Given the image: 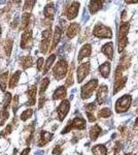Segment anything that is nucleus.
<instances>
[{"label": "nucleus", "instance_id": "obj_18", "mask_svg": "<svg viewBox=\"0 0 138 155\" xmlns=\"http://www.w3.org/2000/svg\"><path fill=\"white\" fill-rule=\"evenodd\" d=\"M128 31H129V23L122 22L121 25H120L119 32H117V41H121V39L127 38Z\"/></svg>", "mask_w": 138, "mask_h": 155}, {"label": "nucleus", "instance_id": "obj_19", "mask_svg": "<svg viewBox=\"0 0 138 155\" xmlns=\"http://www.w3.org/2000/svg\"><path fill=\"white\" fill-rule=\"evenodd\" d=\"M101 51L108 59H114V44L112 42H107V44L103 45Z\"/></svg>", "mask_w": 138, "mask_h": 155}, {"label": "nucleus", "instance_id": "obj_11", "mask_svg": "<svg viewBox=\"0 0 138 155\" xmlns=\"http://www.w3.org/2000/svg\"><path fill=\"white\" fill-rule=\"evenodd\" d=\"M32 30H25L24 33L22 34L21 37V48L25 49H30L32 46Z\"/></svg>", "mask_w": 138, "mask_h": 155}, {"label": "nucleus", "instance_id": "obj_32", "mask_svg": "<svg viewBox=\"0 0 138 155\" xmlns=\"http://www.w3.org/2000/svg\"><path fill=\"white\" fill-rule=\"evenodd\" d=\"M73 69H74V63L72 62L71 66H70L68 76H67L66 79V87H70L72 84H73Z\"/></svg>", "mask_w": 138, "mask_h": 155}, {"label": "nucleus", "instance_id": "obj_3", "mask_svg": "<svg viewBox=\"0 0 138 155\" xmlns=\"http://www.w3.org/2000/svg\"><path fill=\"white\" fill-rule=\"evenodd\" d=\"M131 102H132L131 95L126 94V95L122 96L121 98L117 99V102H115V112L119 114L127 112L129 110L130 106H131Z\"/></svg>", "mask_w": 138, "mask_h": 155}, {"label": "nucleus", "instance_id": "obj_30", "mask_svg": "<svg viewBox=\"0 0 138 155\" xmlns=\"http://www.w3.org/2000/svg\"><path fill=\"white\" fill-rule=\"evenodd\" d=\"M131 64V57L128 56V55H124V56L121 58V62H120V66L122 67L123 69H127L128 67Z\"/></svg>", "mask_w": 138, "mask_h": 155}, {"label": "nucleus", "instance_id": "obj_42", "mask_svg": "<svg viewBox=\"0 0 138 155\" xmlns=\"http://www.w3.org/2000/svg\"><path fill=\"white\" fill-rule=\"evenodd\" d=\"M11 131H12V124H8L3 130L0 132V136L3 137H6L9 134H11Z\"/></svg>", "mask_w": 138, "mask_h": 155}, {"label": "nucleus", "instance_id": "obj_8", "mask_svg": "<svg viewBox=\"0 0 138 155\" xmlns=\"http://www.w3.org/2000/svg\"><path fill=\"white\" fill-rule=\"evenodd\" d=\"M52 37V30L51 28H47L42 32V39L40 42V52L42 54H46L49 50L50 47V41H51Z\"/></svg>", "mask_w": 138, "mask_h": 155}, {"label": "nucleus", "instance_id": "obj_47", "mask_svg": "<svg viewBox=\"0 0 138 155\" xmlns=\"http://www.w3.org/2000/svg\"><path fill=\"white\" fill-rule=\"evenodd\" d=\"M126 19H127V11H123L122 16H121L122 22H125V21H126Z\"/></svg>", "mask_w": 138, "mask_h": 155}, {"label": "nucleus", "instance_id": "obj_37", "mask_svg": "<svg viewBox=\"0 0 138 155\" xmlns=\"http://www.w3.org/2000/svg\"><path fill=\"white\" fill-rule=\"evenodd\" d=\"M110 116H111V110L109 107H104L99 111V117L101 118H108Z\"/></svg>", "mask_w": 138, "mask_h": 155}, {"label": "nucleus", "instance_id": "obj_23", "mask_svg": "<svg viewBox=\"0 0 138 155\" xmlns=\"http://www.w3.org/2000/svg\"><path fill=\"white\" fill-rule=\"evenodd\" d=\"M20 78H21V71H17L11 77V79H9V83H8V87H9V88H11V89L16 88L17 85L19 84Z\"/></svg>", "mask_w": 138, "mask_h": 155}, {"label": "nucleus", "instance_id": "obj_39", "mask_svg": "<svg viewBox=\"0 0 138 155\" xmlns=\"http://www.w3.org/2000/svg\"><path fill=\"white\" fill-rule=\"evenodd\" d=\"M127 45H128V39L127 38L117 41V51H119V53H122V52L124 51L125 48L127 47Z\"/></svg>", "mask_w": 138, "mask_h": 155}, {"label": "nucleus", "instance_id": "obj_31", "mask_svg": "<svg viewBox=\"0 0 138 155\" xmlns=\"http://www.w3.org/2000/svg\"><path fill=\"white\" fill-rule=\"evenodd\" d=\"M7 78H8V72H3V74L0 76V89L2 91H5L6 86H7Z\"/></svg>", "mask_w": 138, "mask_h": 155}, {"label": "nucleus", "instance_id": "obj_15", "mask_svg": "<svg viewBox=\"0 0 138 155\" xmlns=\"http://www.w3.org/2000/svg\"><path fill=\"white\" fill-rule=\"evenodd\" d=\"M36 92H37V87L36 85H33L28 89L27 91V95H28V101H27V106H34L36 102Z\"/></svg>", "mask_w": 138, "mask_h": 155}, {"label": "nucleus", "instance_id": "obj_2", "mask_svg": "<svg viewBox=\"0 0 138 155\" xmlns=\"http://www.w3.org/2000/svg\"><path fill=\"white\" fill-rule=\"evenodd\" d=\"M123 71L124 69L121 66L117 67V71H115V76H114V94H117V92L121 90L123 87L125 86L127 82V77L123 76Z\"/></svg>", "mask_w": 138, "mask_h": 155}, {"label": "nucleus", "instance_id": "obj_13", "mask_svg": "<svg viewBox=\"0 0 138 155\" xmlns=\"http://www.w3.org/2000/svg\"><path fill=\"white\" fill-rule=\"evenodd\" d=\"M81 30V26L77 23H71L67 27V31H66V35L69 39H72L73 37L77 35V33Z\"/></svg>", "mask_w": 138, "mask_h": 155}, {"label": "nucleus", "instance_id": "obj_34", "mask_svg": "<svg viewBox=\"0 0 138 155\" xmlns=\"http://www.w3.org/2000/svg\"><path fill=\"white\" fill-rule=\"evenodd\" d=\"M12 39H6L5 41H4V44H3V47H4V50H5V53L7 56H9L11 53V50H12Z\"/></svg>", "mask_w": 138, "mask_h": 155}, {"label": "nucleus", "instance_id": "obj_38", "mask_svg": "<svg viewBox=\"0 0 138 155\" xmlns=\"http://www.w3.org/2000/svg\"><path fill=\"white\" fill-rule=\"evenodd\" d=\"M11 104V94L9 93V92H6L5 95H4V98H3V104H2L3 109H7Z\"/></svg>", "mask_w": 138, "mask_h": 155}, {"label": "nucleus", "instance_id": "obj_50", "mask_svg": "<svg viewBox=\"0 0 138 155\" xmlns=\"http://www.w3.org/2000/svg\"><path fill=\"white\" fill-rule=\"evenodd\" d=\"M135 125H136V126H138V117H137L136 121H135Z\"/></svg>", "mask_w": 138, "mask_h": 155}, {"label": "nucleus", "instance_id": "obj_4", "mask_svg": "<svg viewBox=\"0 0 138 155\" xmlns=\"http://www.w3.org/2000/svg\"><path fill=\"white\" fill-rule=\"evenodd\" d=\"M98 86V80L93 79L90 82H88L86 85L82 87L81 90V97L82 99H88L92 96V94L94 93V91L96 90Z\"/></svg>", "mask_w": 138, "mask_h": 155}, {"label": "nucleus", "instance_id": "obj_33", "mask_svg": "<svg viewBox=\"0 0 138 155\" xmlns=\"http://www.w3.org/2000/svg\"><path fill=\"white\" fill-rule=\"evenodd\" d=\"M7 109H8V107H7ZM7 109H2V111L0 112V126L3 125L9 117V113Z\"/></svg>", "mask_w": 138, "mask_h": 155}, {"label": "nucleus", "instance_id": "obj_41", "mask_svg": "<svg viewBox=\"0 0 138 155\" xmlns=\"http://www.w3.org/2000/svg\"><path fill=\"white\" fill-rule=\"evenodd\" d=\"M11 107H12V111H14V113L16 114L18 107H19V96H18V95H14V98L11 99Z\"/></svg>", "mask_w": 138, "mask_h": 155}, {"label": "nucleus", "instance_id": "obj_14", "mask_svg": "<svg viewBox=\"0 0 138 155\" xmlns=\"http://www.w3.org/2000/svg\"><path fill=\"white\" fill-rule=\"evenodd\" d=\"M61 37H62V28H60L59 26H57L55 28L54 34H53V41H52V46H51V52L53 50L56 49L57 45L59 44L60 41H61Z\"/></svg>", "mask_w": 138, "mask_h": 155}, {"label": "nucleus", "instance_id": "obj_46", "mask_svg": "<svg viewBox=\"0 0 138 155\" xmlns=\"http://www.w3.org/2000/svg\"><path fill=\"white\" fill-rule=\"evenodd\" d=\"M61 152H62V149L60 146H56L54 148V150H53V154H55V155H61Z\"/></svg>", "mask_w": 138, "mask_h": 155}, {"label": "nucleus", "instance_id": "obj_45", "mask_svg": "<svg viewBox=\"0 0 138 155\" xmlns=\"http://www.w3.org/2000/svg\"><path fill=\"white\" fill-rule=\"evenodd\" d=\"M87 117H88L89 122H95V121H96V117L94 116V114H93V113H88V112H87Z\"/></svg>", "mask_w": 138, "mask_h": 155}, {"label": "nucleus", "instance_id": "obj_48", "mask_svg": "<svg viewBox=\"0 0 138 155\" xmlns=\"http://www.w3.org/2000/svg\"><path fill=\"white\" fill-rule=\"evenodd\" d=\"M46 101V98H44L43 96H41L40 97V99H39V104H38V107H39V109H41L42 107H43V102Z\"/></svg>", "mask_w": 138, "mask_h": 155}, {"label": "nucleus", "instance_id": "obj_29", "mask_svg": "<svg viewBox=\"0 0 138 155\" xmlns=\"http://www.w3.org/2000/svg\"><path fill=\"white\" fill-rule=\"evenodd\" d=\"M55 60H56V55H55V54L50 55V57L47 59V61H46V64H44L43 74H47V72L51 69V67L53 66V63H54Z\"/></svg>", "mask_w": 138, "mask_h": 155}, {"label": "nucleus", "instance_id": "obj_16", "mask_svg": "<svg viewBox=\"0 0 138 155\" xmlns=\"http://www.w3.org/2000/svg\"><path fill=\"white\" fill-rule=\"evenodd\" d=\"M92 53V47L91 45L89 44H86L82 46V48L81 49V51H79V57H77V61L79 62H82V60L84 58H86V57H89L90 55Z\"/></svg>", "mask_w": 138, "mask_h": 155}, {"label": "nucleus", "instance_id": "obj_44", "mask_svg": "<svg viewBox=\"0 0 138 155\" xmlns=\"http://www.w3.org/2000/svg\"><path fill=\"white\" fill-rule=\"evenodd\" d=\"M43 63H44V59L42 58V57H40V58H38V60H37V62H36V64H37V69H38V71H41V69H42Z\"/></svg>", "mask_w": 138, "mask_h": 155}, {"label": "nucleus", "instance_id": "obj_10", "mask_svg": "<svg viewBox=\"0 0 138 155\" xmlns=\"http://www.w3.org/2000/svg\"><path fill=\"white\" fill-rule=\"evenodd\" d=\"M89 72H90V62L82 63L81 65L77 67V71H76L77 82L82 83V82L86 79V77L89 74Z\"/></svg>", "mask_w": 138, "mask_h": 155}, {"label": "nucleus", "instance_id": "obj_5", "mask_svg": "<svg viewBox=\"0 0 138 155\" xmlns=\"http://www.w3.org/2000/svg\"><path fill=\"white\" fill-rule=\"evenodd\" d=\"M93 34L99 38H111L112 37L111 29L103 24H97L93 29Z\"/></svg>", "mask_w": 138, "mask_h": 155}, {"label": "nucleus", "instance_id": "obj_1", "mask_svg": "<svg viewBox=\"0 0 138 155\" xmlns=\"http://www.w3.org/2000/svg\"><path fill=\"white\" fill-rule=\"evenodd\" d=\"M68 63H67L66 60L61 59L58 61V63L55 65L54 69H53V74H54V78L58 81L62 80L63 78L66 77L67 72H68Z\"/></svg>", "mask_w": 138, "mask_h": 155}, {"label": "nucleus", "instance_id": "obj_25", "mask_svg": "<svg viewBox=\"0 0 138 155\" xmlns=\"http://www.w3.org/2000/svg\"><path fill=\"white\" fill-rule=\"evenodd\" d=\"M32 64H33V59L31 56H24L20 60V65L23 67V69L29 68L32 66Z\"/></svg>", "mask_w": 138, "mask_h": 155}, {"label": "nucleus", "instance_id": "obj_26", "mask_svg": "<svg viewBox=\"0 0 138 155\" xmlns=\"http://www.w3.org/2000/svg\"><path fill=\"white\" fill-rule=\"evenodd\" d=\"M99 71H100V74H101L103 78H108L109 77V74H110V63L109 62H105L102 65L99 66Z\"/></svg>", "mask_w": 138, "mask_h": 155}, {"label": "nucleus", "instance_id": "obj_43", "mask_svg": "<svg viewBox=\"0 0 138 155\" xmlns=\"http://www.w3.org/2000/svg\"><path fill=\"white\" fill-rule=\"evenodd\" d=\"M85 109L88 113H94V111L96 110V104L95 102H92V104H86L85 106Z\"/></svg>", "mask_w": 138, "mask_h": 155}, {"label": "nucleus", "instance_id": "obj_12", "mask_svg": "<svg viewBox=\"0 0 138 155\" xmlns=\"http://www.w3.org/2000/svg\"><path fill=\"white\" fill-rule=\"evenodd\" d=\"M107 93H108V89H107L106 85H101L99 89L97 90V104H102L106 99Z\"/></svg>", "mask_w": 138, "mask_h": 155}, {"label": "nucleus", "instance_id": "obj_6", "mask_svg": "<svg viewBox=\"0 0 138 155\" xmlns=\"http://www.w3.org/2000/svg\"><path fill=\"white\" fill-rule=\"evenodd\" d=\"M86 128V121L81 117H76L74 118L72 121H70V123H68V125L64 128V130L62 131V134H65L68 131H70L71 129H79V130H84Z\"/></svg>", "mask_w": 138, "mask_h": 155}, {"label": "nucleus", "instance_id": "obj_22", "mask_svg": "<svg viewBox=\"0 0 138 155\" xmlns=\"http://www.w3.org/2000/svg\"><path fill=\"white\" fill-rule=\"evenodd\" d=\"M43 14H44V17L49 20H52L54 19V15H55V5L54 3L50 2L49 4H47L44 6V11H43Z\"/></svg>", "mask_w": 138, "mask_h": 155}, {"label": "nucleus", "instance_id": "obj_49", "mask_svg": "<svg viewBox=\"0 0 138 155\" xmlns=\"http://www.w3.org/2000/svg\"><path fill=\"white\" fill-rule=\"evenodd\" d=\"M29 152H30V148L28 147V148L24 149L23 151H22V153L20 154V155H28V154H29Z\"/></svg>", "mask_w": 138, "mask_h": 155}, {"label": "nucleus", "instance_id": "obj_51", "mask_svg": "<svg viewBox=\"0 0 138 155\" xmlns=\"http://www.w3.org/2000/svg\"><path fill=\"white\" fill-rule=\"evenodd\" d=\"M1 33H2V30H1V25H0V36H1Z\"/></svg>", "mask_w": 138, "mask_h": 155}, {"label": "nucleus", "instance_id": "obj_7", "mask_svg": "<svg viewBox=\"0 0 138 155\" xmlns=\"http://www.w3.org/2000/svg\"><path fill=\"white\" fill-rule=\"evenodd\" d=\"M79 9V2L72 1L69 6H67L64 11V14L68 20H73L76 18Z\"/></svg>", "mask_w": 138, "mask_h": 155}, {"label": "nucleus", "instance_id": "obj_28", "mask_svg": "<svg viewBox=\"0 0 138 155\" xmlns=\"http://www.w3.org/2000/svg\"><path fill=\"white\" fill-rule=\"evenodd\" d=\"M92 152L94 155H106L107 150L103 145H97L92 148Z\"/></svg>", "mask_w": 138, "mask_h": 155}, {"label": "nucleus", "instance_id": "obj_24", "mask_svg": "<svg viewBox=\"0 0 138 155\" xmlns=\"http://www.w3.org/2000/svg\"><path fill=\"white\" fill-rule=\"evenodd\" d=\"M102 5H103V1H97V0H95V1H90V3H89L90 12H91L92 15L96 14L98 11H100V9L102 8Z\"/></svg>", "mask_w": 138, "mask_h": 155}, {"label": "nucleus", "instance_id": "obj_35", "mask_svg": "<svg viewBox=\"0 0 138 155\" xmlns=\"http://www.w3.org/2000/svg\"><path fill=\"white\" fill-rule=\"evenodd\" d=\"M49 85H50V79H49V78H44V79L42 80V82H41L40 90H39V94H40L41 96H42V94L47 91V86H49Z\"/></svg>", "mask_w": 138, "mask_h": 155}, {"label": "nucleus", "instance_id": "obj_21", "mask_svg": "<svg viewBox=\"0 0 138 155\" xmlns=\"http://www.w3.org/2000/svg\"><path fill=\"white\" fill-rule=\"evenodd\" d=\"M52 139H53V134H51V132H49V131L43 130L41 132L40 139H39V142H38V146L39 147L44 146V145H47Z\"/></svg>", "mask_w": 138, "mask_h": 155}, {"label": "nucleus", "instance_id": "obj_40", "mask_svg": "<svg viewBox=\"0 0 138 155\" xmlns=\"http://www.w3.org/2000/svg\"><path fill=\"white\" fill-rule=\"evenodd\" d=\"M32 114H33V111H32L31 109L26 110V111H24L23 113L21 114V120L22 121H26V120H28L30 117L32 116Z\"/></svg>", "mask_w": 138, "mask_h": 155}, {"label": "nucleus", "instance_id": "obj_20", "mask_svg": "<svg viewBox=\"0 0 138 155\" xmlns=\"http://www.w3.org/2000/svg\"><path fill=\"white\" fill-rule=\"evenodd\" d=\"M67 95V91H66V87L61 86L59 88L56 89V91L53 94V99L54 101H58V99H63Z\"/></svg>", "mask_w": 138, "mask_h": 155}, {"label": "nucleus", "instance_id": "obj_9", "mask_svg": "<svg viewBox=\"0 0 138 155\" xmlns=\"http://www.w3.org/2000/svg\"><path fill=\"white\" fill-rule=\"evenodd\" d=\"M70 109V102L67 99H64L63 101L60 104V106L57 109V114H58V119L60 121H63L65 117L67 116Z\"/></svg>", "mask_w": 138, "mask_h": 155}, {"label": "nucleus", "instance_id": "obj_36", "mask_svg": "<svg viewBox=\"0 0 138 155\" xmlns=\"http://www.w3.org/2000/svg\"><path fill=\"white\" fill-rule=\"evenodd\" d=\"M36 1H25L24 3V12H30L31 14V11L33 9V6L35 5Z\"/></svg>", "mask_w": 138, "mask_h": 155}, {"label": "nucleus", "instance_id": "obj_17", "mask_svg": "<svg viewBox=\"0 0 138 155\" xmlns=\"http://www.w3.org/2000/svg\"><path fill=\"white\" fill-rule=\"evenodd\" d=\"M30 19H31V14H30V12H23V15H22L21 23H20V25H19L20 31H23V30L28 29Z\"/></svg>", "mask_w": 138, "mask_h": 155}, {"label": "nucleus", "instance_id": "obj_52", "mask_svg": "<svg viewBox=\"0 0 138 155\" xmlns=\"http://www.w3.org/2000/svg\"><path fill=\"white\" fill-rule=\"evenodd\" d=\"M126 155H134V154H126Z\"/></svg>", "mask_w": 138, "mask_h": 155}, {"label": "nucleus", "instance_id": "obj_27", "mask_svg": "<svg viewBox=\"0 0 138 155\" xmlns=\"http://www.w3.org/2000/svg\"><path fill=\"white\" fill-rule=\"evenodd\" d=\"M100 134H101V128H100V126L97 125V124L92 126L91 129H90V137H91L92 141H96Z\"/></svg>", "mask_w": 138, "mask_h": 155}]
</instances>
